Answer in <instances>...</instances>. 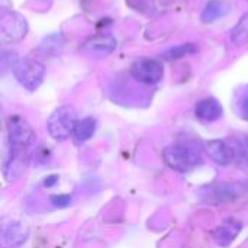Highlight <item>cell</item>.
Here are the masks:
<instances>
[{
	"label": "cell",
	"mask_w": 248,
	"mask_h": 248,
	"mask_svg": "<svg viewBox=\"0 0 248 248\" xmlns=\"http://www.w3.org/2000/svg\"><path fill=\"white\" fill-rule=\"evenodd\" d=\"M164 163L174 171L189 173L202 164V155L190 145L173 144L163 150Z\"/></svg>",
	"instance_id": "6da1fadb"
},
{
	"label": "cell",
	"mask_w": 248,
	"mask_h": 248,
	"mask_svg": "<svg viewBox=\"0 0 248 248\" xmlns=\"http://www.w3.org/2000/svg\"><path fill=\"white\" fill-rule=\"evenodd\" d=\"M77 121V115L71 106H60L49 115L46 121L48 134L58 142L65 141L67 138L73 137Z\"/></svg>",
	"instance_id": "7a4b0ae2"
},
{
	"label": "cell",
	"mask_w": 248,
	"mask_h": 248,
	"mask_svg": "<svg viewBox=\"0 0 248 248\" xmlns=\"http://www.w3.org/2000/svg\"><path fill=\"white\" fill-rule=\"evenodd\" d=\"M9 148L26 150L35 141V131L20 115H12L6 121Z\"/></svg>",
	"instance_id": "3957f363"
},
{
	"label": "cell",
	"mask_w": 248,
	"mask_h": 248,
	"mask_svg": "<svg viewBox=\"0 0 248 248\" xmlns=\"http://www.w3.org/2000/svg\"><path fill=\"white\" fill-rule=\"evenodd\" d=\"M13 74L17 83L29 92H35L44 81L45 67L41 61L25 58L16 64L13 68Z\"/></svg>",
	"instance_id": "277c9868"
},
{
	"label": "cell",
	"mask_w": 248,
	"mask_h": 248,
	"mask_svg": "<svg viewBox=\"0 0 248 248\" xmlns=\"http://www.w3.org/2000/svg\"><path fill=\"white\" fill-rule=\"evenodd\" d=\"M28 32L26 19L12 10H1L0 15V41L3 45L19 42Z\"/></svg>",
	"instance_id": "5b68a950"
},
{
	"label": "cell",
	"mask_w": 248,
	"mask_h": 248,
	"mask_svg": "<svg viewBox=\"0 0 248 248\" xmlns=\"http://www.w3.org/2000/svg\"><path fill=\"white\" fill-rule=\"evenodd\" d=\"M129 73L140 83L157 84L164 77V67H163V62L160 60L141 57L132 62Z\"/></svg>",
	"instance_id": "8992f818"
},
{
	"label": "cell",
	"mask_w": 248,
	"mask_h": 248,
	"mask_svg": "<svg viewBox=\"0 0 248 248\" xmlns=\"http://www.w3.org/2000/svg\"><path fill=\"white\" fill-rule=\"evenodd\" d=\"M29 237V227L16 219H3L0 228V246L3 248H17L23 246Z\"/></svg>",
	"instance_id": "52a82bcc"
},
{
	"label": "cell",
	"mask_w": 248,
	"mask_h": 248,
	"mask_svg": "<svg viewBox=\"0 0 248 248\" xmlns=\"http://www.w3.org/2000/svg\"><path fill=\"white\" fill-rule=\"evenodd\" d=\"M29 157L26 154V150H15L9 148L3 158V176L7 183L19 180L28 167Z\"/></svg>",
	"instance_id": "ba28073f"
},
{
	"label": "cell",
	"mask_w": 248,
	"mask_h": 248,
	"mask_svg": "<svg viewBox=\"0 0 248 248\" xmlns=\"http://www.w3.org/2000/svg\"><path fill=\"white\" fill-rule=\"evenodd\" d=\"M224 113L222 105L215 97H206L196 103L195 106V116L198 121L203 124H212L218 121Z\"/></svg>",
	"instance_id": "9c48e42d"
},
{
	"label": "cell",
	"mask_w": 248,
	"mask_h": 248,
	"mask_svg": "<svg viewBox=\"0 0 248 248\" xmlns=\"http://www.w3.org/2000/svg\"><path fill=\"white\" fill-rule=\"evenodd\" d=\"M116 45H118V42L110 33H99V35H93L87 41H84L81 48L90 54L108 55L115 51Z\"/></svg>",
	"instance_id": "30bf717a"
},
{
	"label": "cell",
	"mask_w": 248,
	"mask_h": 248,
	"mask_svg": "<svg viewBox=\"0 0 248 248\" xmlns=\"http://www.w3.org/2000/svg\"><path fill=\"white\" fill-rule=\"evenodd\" d=\"M206 154L219 166H230L235 158L232 147H230L225 141L211 140L205 144Z\"/></svg>",
	"instance_id": "8fae6325"
},
{
	"label": "cell",
	"mask_w": 248,
	"mask_h": 248,
	"mask_svg": "<svg viewBox=\"0 0 248 248\" xmlns=\"http://www.w3.org/2000/svg\"><path fill=\"white\" fill-rule=\"evenodd\" d=\"M243 230V224L235 219L224 221L214 232L215 243L219 247H230Z\"/></svg>",
	"instance_id": "7c38bea8"
},
{
	"label": "cell",
	"mask_w": 248,
	"mask_h": 248,
	"mask_svg": "<svg viewBox=\"0 0 248 248\" xmlns=\"http://www.w3.org/2000/svg\"><path fill=\"white\" fill-rule=\"evenodd\" d=\"M231 10L230 4L222 1V0H211L206 3L202 15H201V19L203 23H212L221 17H224L225 15H228Z\"/></svg>",
	"instance_id": "4fadbf2b"
},
{
	"label": "cell",
	"mask_w": 248,
	"mask_h": 248,
	"mask_svg": "<svg viewBox=\"0 0 248 248\" xmlns=\"http://www.w3.org/2000/svg\"><path fill=\"white\" fill-rule=\"evenodd\" d=\"M96 131V119L94 118H84L77 121L74 132H73V140L76 144H83L89 141Z\"/></svg>",
	"instance_id": "5bb4252c"
},
{
	"label": "cell",
	"mask_w": 248,
	"mask_h": 248,
	"mask_svg": "<svg viewBox=\"0 0 248 248\" xmlns=\"http://www.w3.org/2000/svg\"><path fill=\"white\" fill-rule=\"evenodd\" d=\"M65 45V38L62 33H51L39 45V49L45 55H57L61 52V49Z\"/></svg>",
	"instance_id": "9a60e30c"
},
{
	"label": "cell",
	"mask_w": 248,
	"mask_h": 248,
	"mask_svg": "<svg viewBox=\"0 0 248 248\" xmlns=\"http://www.w3.org/2000/svg\"><path fill=\"white\" fill-rule=\"evenodd\" d=\"M198 45L196 44H192V42H189V44H182V45H177V46H174V48H170V49H167L166 52H163V58L164 60H167V61H176V60H180V58H183V57H186V55H190V54H195V52H198Z\"/></svg>",
	"instance_id": "2e32d148"
},
{
	"label": "cell",
	"mask_w": 248,
	"mask_h": 248,
	"mask_svg": "<svg viewBox=\"0 0 248 248\" xmlns=\"http://www.w3.org/2000/svg\"><path fill=\"white\" fill-rule=\"evenodd\" d=\"M231 41L235 45H241L248 41V12L240 17L237 25L231 31Z\"/></svg>",
	"instance_id": "e0dca14e"
},
{
	"label": "cell",
	"mask_w": 248,
	"mask_h": 248,
	"mask_svg": "<svg viewBox=\"0 0 248 248\" xmlns=\"http://www.w3.org/2000/svg\"><path fill=\"white\" fill-rule=\"evenodd\" d=\"M51 203L55 206V208H67L73 203V198L70 195H52L49 198Z\"/></svg>",
	"instance_id": "ac0fdd59"
},
{
	"label": "cell",
	"mask_w": 248,
	"mask_h": 248,
	"mask_svg": "<svg viewBox=\"0 0 248 248\" xmlns=\"http://www.w3.org/2000/svg\"><path fill=\"white\" fill-rule=\"evenodd\" d=\"M237 151H234V155L241 158L244 163H248V137H244L240 142H237Z\"/></svg>",
	"instance_id": "d6986e66"
},
{
	"label": "cell",
	"mask_w": 248,
	"mask_h": 248,
	"mask_svg": "<svg viewBox=\"0 0 248 248\" xmlns=\"http://www.w3.org/2000/svg\"><path fill=\"white\" fill-rule=\"evenodd\" d=\"M238 110H240V116L243 119L248 121V89L244 92L243 97L240 99V103H238Z\"/></svg>",
	"instance_id": "ffe728a7"
},
{
	"label": "cell",
	"mask_w": 248,
	"mask_h": 248,
	"mask_svg": "<svg viewBox=\"0 0 248 248\" xmlns=\"http://www.w3.org/2000/svg\"><path fill=\"white\" fill-rule=\"evenodd\" d=\"M57 180H58V177H57V176H49V177H46V179H45L44 185H45L46 187H51L52 185H55V183H57Z\"/></svg>",
	"instance_id": "44dd1931"
}]
</instances>
